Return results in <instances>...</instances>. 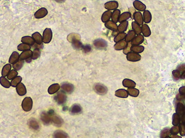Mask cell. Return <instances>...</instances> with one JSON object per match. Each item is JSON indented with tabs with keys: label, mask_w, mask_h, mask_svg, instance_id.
Segmentation results:
<instances>
[{
	"label": "cell",
	"mask_w": 185,
	"mask_h": 138,
	"mask_svg": "<svg viewBox=\"0 0 185 138\" xmlns=\"http://www.w3.org/2000/svg\"><path fill=\"white\" fill-rule=\"evenodd\" d=\"M75 35H73V34H71L69 35L68 37V41L71 39L70 42L72 43V46L77 50H80L82 48L83 45L81 43V42L80 41V38L78 34H74Z\"/></svg>",
	"instance_id": "1"
},
{
	"label": "cell",
	"mask_w": 185,
	"mask_h": 138,
	"mask_svg": "<svg viewBox=\"0 0 185 138\" xmlns=\"http://www.w3.org/2000/svg\"><path fill=\"white\" fill-rule=\"evenodd\" d=\"M176 111L181 118V123H185V107L182 102L176 103Z\"/></svg>",
	"instance_id": "2"
},
{
	"label": "cell",
	"mask_w": 185,
	"mask_h": 138,
	"mask_svg": "<svg viewBox=\"0 0 185 138\" xmlns=\"http://www.w3.org/2000/svg\"><path fill=\"white\" fill-rule=\"evenodd\" d=\"M33 101L32 98L27 97L24 98L22 103V108L25 112H29L32 108Z\"/></svg>",
	"instance_id": "3"
},
{
	"label": "cell",
	"mask_w": 185,
	"mask_h": 138,
	"mask_svg": "<svg viewBox=\"0 0 185 138\" xmlns=\"http://www.w3.org/2000/svg\"><path fill=\"white\" fill-rule=\"evenodd\" d=\"M54 99L58 105L64 104L67 100V96L65 92L63 91L58 92L54 97Z\"/></svg>",
	"instance_id": "4"
},
{
	"label": "cell",
	"mask_w": 185,
	"mask_h": 138,
	"mask_svg": "<svg viewBox=\"0 0 185 138\" xmlns=\"http://www.w3.org/2000/svg\"><path fill=\"white\" fill-rule=\"evenodd\" d=\"M52 38V32L50 28H46L43 32L42 40L45 44L51 42Z\"/></svg>",
	"instance_id": "5"
},
{
	"label": "cell",
	"mask_w": 185,
	"mask_h": 138,
	"mask_svg": "<svg viewBox=\"0 0 185 138\" xmlns=\"http://www.w3.org/2000/svg\"><path fill=\"white\" fill-rule=\"evenodd\" d=\"M93 45L98 49H103L107 48V42L103 39H97L94 41Z\"/></svg>",
	"instance_id": "6"
},
{
	"label": "cell",
	"mask_w": 185,
	"mask_h": 138,
	"mask_svg": "<svg viewBox=\"0 0 185 138\" xmlns=\"http://www.w3.org/2000/svg\"><path fill=\"white\" fill-rule=\"evenodd\" d=\"M127 60L132 62L139 61L141 59V56L139 54L135 53L133 52H129L127 54Z\"/></svg>",
	"instance_id": "7"
},
{
	"label": "cell",
	"mask_w": 185,
	"mask_h": 138,
	"mask_svg": "<svg viewBox=\"0 0 185 138\" xmlns=\"http://www.w3.org/2000/svg\"><path fill=\"white\" fill-rule=\"evenodd\" d=\"M94 90L98 94L101 95H105L107 92V87L105 86L101 85L100 84H97L95 85Z\"/></svg>",
	"instance_id": "8"
},
{
	"label": "cell",
	"mask_w": 185,
	"mask_h": 138,
	"mask_svg": "<svg viewBox=\"0 0 185 138\" xmlns=\"http://www.w3.org/2000/svg\"><path fill=\"white\" fill-rule=\"evenodd\" d=\"M48 14V11L46 8H41L38 11H36L34 13V17L37 19L43 18Z\"/></svg>",
	"instance_id": "9"
},
{
	"label": "cell",
	"mask_w": 185,
	"mask_h": 138,
	"mask_svg": "<svg viewBox=\"0 0 185 138\" xmlns=\"http://www.w3.org/2000/svg\"><path fill=\"white\" fill-rule=\"evenodd\" d=\"M61 88L64 92L70 94L74 91V86L70 83H64L61 85Z\"/></svg>",
	"instance_id": "10"
},
{
	"label": "cell",
	"mask_w": 185,
	"mask_h": 138,
	"mask_svg": "<svg viewBox=\"0 0 185 138\" xmlns=\"http://www.w3.org/2000/svg\"><path fill=\"white\" fill-rule=\"evenodd\" d=\"M119 7V3L116 1H112L106 2L105 4V8L109 11L114 10Z\"/></svg>",
	"instance_id": "11"
},
{
	"label": "cell",
	"mask_w": 185,
	"mask_h": 138,
	"mask_svg": "<svg viewBox=\"0 0 185 138\" xmlns=\"http://www.w3.org/2000/svg\"><path fill=\"white\" fill-rule=\"evenodd\" d=\"M51 115L48 113L42 112L41 115V119L45 125H48L51 122Z\"/></svg>",
	"instance_id": "12"
},
{
	"label": "cell",
	"mask_w": 185,
	"mask_h": 138,
	"mask_svg": "<svg viewBox=\"0 0 185 138\" xmlns=\"http://www.w3.org/2000/svg\"><path fill=\"white\" fill-rule=\"evenodd\" d=\"M51 122L57 127H61L63 124V120L54 113L51 115Z\"/></svg>",
	"instance_id": "13"
},
{
	"label": "cell",
	"mask_w": 185,
	"mask_h": 138,
	"mask_svg": "<svg viewBox=\"0 0 185 138\" xmlns=\"http://www.w3.org/2000/svg\"><path fill=\"white\" fill-rule=\"evenodd\" d=\"M133 5L135 9H136L138 11H144L146 9V5L139 0L134 1Z\"/></svg>",
	"instance_id": "14"
},
{
	"label": "cell",
	"mask_w": 185,
	"mask_h": 138,
	"mask_svg": "<svg viewBox=\"0 0 185 138\" xmlns=\"http://www.w3.org/2000/svg\"><path fill=\"white\" fill-rule=\"evenodd\" d=\"M144 37L141 34H139L131 41V45H140L144 41Z\"/></svg>",
	"instance_id": "15"
},
{
	"label": "cell",
	"mask_w": 185,
	"mask_h": 138,
	"mask_svg": "<svg viewBox=\"0 0 185 138\" xmlns=\"http://www.w3.org/2000/svg\"><path fill=\"white\" fill-rule=\"evenodd\" d=\"M16 91L19 95L20 96H24L26 94L27 90L25 86L22 83H20L16 86Z\"/></svg>",
	"instance_id": "16"
},
{
	"label": "cell",
	"mask_w": 185,
	"mask_h": 138,
	"mask_svg": "<svg viewBox=\"0 0 185 138\" xmlns=\"http://www.w3.org/2000/svg\"><path fill=\"white\" fill-rule=\"evenodd\" d=\"M133 19L135 20V22H136L139 25L142 26L143 24V17L142 14L140 12H136L134 13L133 15Z\"/></svg>",
	"instance_id": "17"
},
{
	"label": "cell",
	"mask_w": 185,
	"mask_h": 138,
	"mask_svg": "<svg viewBox=\"0 0 185 138\" xmlns=\"http://www.w3.org/2000/svg\"><path fill=\"white\" fill-rule=\"evenodd\" d=\"M105 26L107 29L112 31L113 32H115L117 31L118 26L117 25L116 23H114L113 22H112V21H109L105 23Z\"/></svg>",
	"instance_id": "18"
},
{
	"label": "cell",
	"mask_w": 185,
	"mask_h": 138,
	"mask_svg": "<svg viewBox=\"0 0 185 138\" xmlns=\"http://www.w3.org/2000/svg\"><path fill=\"white\" fill-rule=\"evenodd\" d=\"M141 32L143 34V36L145 37H149L151 34L150 27L146 24H143L142 25Z\"/></svg>",
	"instance_id": "19"
},
{
	"label": "cell",
	"mask_w": 185,
	"mask_h": 138,
	"mask_svg": "<svg viewBox=\"0 0 185 138\" xmlns=\"http://www.w3.org/2000/svg\"><path fill=\"white\" fill-rule=\"evenodd\" d=\"M32 37L35 43L39 44V45H41L42 44V42H43L42 37L41 36V35L40 34V33H38V32L34 33L32 35Z\"/></svg>",
	"instance_id": "20"
},
{
	"label": "cell",
	"mask_w": 185,
	"mask_h": 138,
	"mask_svg": "<svg viewBox=\"0 0 185 138\" xmlns=\"http://www.w3.org/2000/svg\"><path fill=\"white\" fill-rule=\"evenodd\" d=\"M54 138H69V136L64 131L58 130L54 131Z\"/></svg>",
	"instance_id": "21"
},
{
	"label": "cell",
	"mask_w": 185,
	"mask_h": 138,
	"mask_svg": "<svg viewBox=\"0 0 185 138\" xmlns=\"http://www.w3.org/2000/svg\"><path fill=\"white\" fill-rule=\"evenodd\" d=\"M20 60V55L17 52H13L9 59V63L14 64Z\"/></svg>",
	"instance_id": "22"
},
{
	"label": "cell",
	"mask_w": 185,
	"mask_h": 138,
	"mask_svg": "<svg viewBox=\"0 0 185 138\" xmlns=\"http://www.w3.org/2000/svg\"><path fill=\"white\" fill-rule=\"evenodd\" d=\"M60 88V86L58 84H54L51 85L48 89V92L50 95H53L56 94L57 92L59 91Z\"/></svg>",
	"instance_id": "23"
},
{
	"label": "cell",
	"mask_w": 185,
	"mask_h": 138,
	"mask_svg": "<svg viewBox=\"0 0 185 138\" xmlns=\"http://www.w3.org/2000/svg\"><path fill=\"white\" fill-rule=\"evenodd\" d=\"M185 73H181L178 69L174 70L172 71V75H173L174 78L175 80H178L180 78L184 79L185 78Z\"/></svg>",
	"instance_id": "24"
},
{
	"label": "cell",
	"mask_w": 185,
	"mask_h": 138,
	"mask_svg": "<svg viewBox=\"0 0 185 138\" xmlns=\"http://www.w3.org/2000/svg\"><path fill=\"white\" fill-rule=\"evenodd\" d=\"M122 85L124 87L129 88H135L136 84V82H134L133 81L128 78H125L122 81Z\"/></svg>",
	"instance_id": "25"
},
{
	"label": "cell",
	"mask_w": 185,
	"mask_h": 138,
	"mask_svg": "<svg viewBox=\"0 0 185 138\" xmlns=\"http://www.w3.org/2000/svg\"><path fill=\"white\" fill-rule=\"evenodd\" d=\"M127 45V43L125 41H121L119 42L116 43L115 45H114V48L116 50H121L122 49H124Z\"/></svg>",
	"instance_id": "26"
},
{
	"label": "cell",
	"mask_w": 185,
	"mask_h": 138,
	"mask_svg": "<svg viewBox=\"0 0 185 138\" xmlns=\"http://www.w3.org/2000/svg\"><path fill=\"white\" fill-rule=\"evenodd\" d=\"M32 55V52L30 50L24 51L20 55V60H27L28 59L31 58Z\"/></svg>",
	"instance_id": "27"
},
{
	"label": "cell",
	"mask_w": 185,
	"mask_h": 138,
	"mask_svg": "<svg viewBox=\"0 0 185 138\" xmlns=\"http://www.w3.org/2000/svg\"><path fill=\"white\" fill-rule=\"evenodd\" d=\"M115 96L120 98H126L128 97L129 94L126 90L123 89H119L115 92Z\"/></svg>",
	"instance_id": "28"
},
{
	"label": "cell",
	"mask_w": 185,
	"mask_h": 138,
	"mask_svg": "<svg viewBox=\"0 0 185 138\" xmlns=\"http://www.w3.org/2000/svg\"><path fill=\"white\" fill-rule=\"evenodd\" d=\"M128 25H129V22L127 21L120 23L119 26H118L117 27V31H119V33H124L127 30Z\"/></svg>",
	"instance_id": "29"
},
{
	"label": "cell",
	"mask_w": 185,
	"mask_h": 138,
	"mask_svg": "<svg viewBox=\"0 0 185 138\" xmlns=\"http://www.w3.org/2000/svg\"><path fill=\"white\" fill-rule=\"evenodd\" d=\"M143 22L146 23H149L152 20V15L151 12L148 10H145L143 12Z\"/></svg>",
	"instance_id": "30"
},
{
	"label": "cell",
	"mask_w": 185,
	"mask_h": 138,
	"mask_svg": "<svg viewBox=\"0 0 185 138\" xmlns=\"http://www.w3.org/2000/svg\"><path fill=\"white\" fill-rule=\"evenodd\" d=\"M21 42L22 43H25L26 44H28L30 46H32L34 44V41L33 40L32 37L30 36H25L21 38Z\"/></svg>",
	"instance_id": "31"
},
{
	"label": "cell",
	"mask_w": 185,
	"mask_h": 138,
	"mask_svg": "<svg viewBox=\"0 0 185 138\" xmlns=\"http://www.w3.org/2000/svg\"><path fill=\"white\" fill-rule=\"evenodd\" d=\"M145 50L144 46L142 45H132L131 50L135 53L140 54L142 53Z\"/></svg>",
	"instance_id": "32"
},
{
	"label": "cell",
	"mask_w": 185,
	"mask_h": 138,
	"mask_svg": "<svg viewBox=\"0 0 185 138\" xmlns=\"http://www.w3.org/2000/svg\"><path fill=\"white\" fill-rule=\"evenodd\" d=\"M120 13L121 12L120 10H117V9L112 13V16H111L112 21L113 22L115 23H117L118 22L120 16Z\"/></svg>",
	"instance_id": "33"
},
{
	"label": "cell",
	"mask_w": 185,
	"mask_h": 138,
	"mask_svg": "<svg viewBox=\"0 0 185 138\" xmlns=\"http://www.w3.org/2000/svg\"><path fill=\"white\" fill-rule=\"evenodd\" d=\"M112 12L110 11H105L102 15L101 20L103 23H106L109 21L111 18Z\"/></svg>",
	"instance_id": "34"
},
{
	"label": "cell",
	"mask_w": 185,
	"mask_h": 138,
	"mask_svg": "<svg viewBox=\"0 0 185 138\" xmlns=\"http://www.w3.org/2000/svg\"><path fill=\"white\" fill-rule=\"evenodd\" d=\"M131 14L130 12H124L120 15L118 22L121 23L122 22L125 21L129 20L131 17Z\"/></svg>",
	"instance_id": "35"
},
{
	"label": "cell",
	"mask_w": 185,
	"mask_h": 138,
	"mask_svg": "<svg viewBox=\"0 0 185 138\" xmlns=\"http://www.w3.org/2000/svg\"><path fill=\"white\" fill-rule=\"evenodd\" d=\"M29 124L30 127L31 128V129H32L33 130H37L40 128L38 123L37 122V120L36 119H34L33 118H32L30 120Z\"/></svg>",
	"instance_id": "36"
},
{
	"label": "cell",
	"mask_w": 185,
	"mask_h": 138,
	"mask_svg": "<svg viewBox=\"0 0 185 138\" xmlns=\"http://www.w3.org/2000/svg\"><path fill=\"white\" fill-rule=\"evenodd\" d=\"M0 84L3 87L9 88L11 86V82L4 76H1L0 77Z\"/></svg>",
	"instance_id": "37"
},
{
	"label": "cell",
	"mask_w": 185,
	"mask_h": 138,
	"mask_svg": "<svg viewBox=\"0 0 185 138\" xmlns=\"http://www.w3.org/2000/svg\"><path fill=\"white\" fill-rule=\"evenodd\" d=\"M82 112V108L78 105H74L71 107V113L72 114H77Z\"/></svg>",
	"instance_id": "38"
},
{
	"label": "cell",
	"mask_w": 185,
	"mask_h": 138,
	"mask_svg": "<svg viewBox=\"0 0 185 138\" xmlns=\"http://www.w3.org/2000/svg\"><path fill=\"white\" fill-rule=\"evenodd\" d=\"M132 27L133 29V31L136 33V34H141V27L140 25H139L136 22H133L132 23Z\"/></svg>",
	"instance_id": "39"
},
{
	"label": "cell",
	"mask_w": 185,
	"mask_h": 138,
	"mask_svg": "<svg viewBox=\"0 0 185 138\" xmlns=\"http://www.w3.org/2000/svg\"><path fill=\"white\" fill-rule=\"evenodd\" d=\"M136 37V33L133 31H130L127 34H126V36L125 37V41L127 43L131 42L134 38Z\"/></svg>",
	"instance_id": "40"
},
{
	"label": "cell",
	"mask_w": 185,
	"mask_h": 138,
	"mask_svg": "<svg viewBox=\"0 0 185 138\" xmlns=\"http://www.w3.org/2000/svg\"><path fill=\"white\" fill-rule=\"evenodd\" d=\"M127 91L128 92V94L130 96L134 97H137L139 95V94H140L139 90L136 88H129Z\"/></svg>",
	"instance_id": "41"
},
{
	"label": "cell",
	"mask_w": 185,
	"mask_h": 138,
	"mask_svg": "<svg viewBox=\"0 0 185 138\" xmlns=\"http://www.w3.org/2000/svg\"><path fill=\"white\" fill-rule=\"evenodd\" d=\"M181 123V118L179 115L175 113L172 116V124L174 126H178Z\"/></svg>",
	"instance_id": "42"
},
{
	"label": "cell",
	"mask_w": 185,
	"mask_h": 138,
	"mask_svg": "<svg viewBox=\"0 0 185 138\" xmlns=\"http://www.w3.org/2000/svg\"><path fill=\"white\" fill-rule=\"evenodd\" d=\"M11 69V65L10 64H7L5 65L2 70V76H7V75L10 73Z\"/></svg>",
	"instance_id": "43"
},
{
	"label": "cell",
	"mask_w": 185,
	"mask_h": 138,
	"mask_svg": "<svg viewBox=\"0 0 185 138\" xmlns=\"http://www.w3.org/2000/svg\"><path fill=\"white\" fill-rule=\"evenodd\" d=\"M22 81V77L20 76H16L12 80L11 82V86L13 87H16L17 85H19L20 83H21Z\"/></svg>",
	"instance_id": "44"
},
{
	"label": "cell",
	"mask_w": 185,
	"mask_h": 138,
	"mask_svg": "<svg viewBox=\"0 0 185 138\" xmlns=\"http://www.w3.org/2000/svg\"><path fill=\"white\" fill-rule=\"evenodd\" d=\"M31 48V47L30 45H29L28 44H25V43L20 44L17 46V49L19 51L24 52V51L30 50Z\"/></svg>",
	"instance_id": "45"
},
{
	"label": "cell",
	"mask_w": 185,
	"mask_h": 138,
	"mask_svg": "<svg viewBox=\"0 0 185 138\" xmlns=\"http://www.w3.org/2000/svg\"><path fill=\"white\" fill-rule=\"evenodd\" d=\"M170 129L168 128H166L163 129L160 133V138H166L169 137L170 135Z\"/></svg>",
	"instance_id": "46"
},
{
	"label": "cell",
	"mask_w": 185,
	"mask_h": 138,
	"mask_svg": "<svg viewBox=\"0 0 185 138\" xmlns=\"http://www.w3.org/2000/svg\"><path fill=\"white\" fill-rule=\"evenodd\" d=\"M23 64H24V61L21 60H19L16 63L13 64L12 67L15 70L18 71V70H20L22 68Z\"/></svg>",
	"instance_id": "47"
},
{
	"label": "cell",
	"mask_w": 185,
	"mask_h": 138,
	"mask_svg": "<svg viewBox=\"0 0 185 138\" xmlns=\"http://www.w3.org/2000/svg\"><path fill=\"white\" fill-rule=\"evenodd\" d=\"M126 36V34L125 33H119L114 38V42L115 43L119 42L123 40Z\"/></svg>",
	"instance_id": "48"
},
{
	"label": "cell",
	"mask_w": 185,
	"mask_h": 138,
	"mask_svg": "<svg viewBox=\"0 0 185 138\" xmlns=\"http://www.w3.org/2000/svg\"><path fill=\"white\" fill-rule=\"evenodd\" d=\"M41 55V51L40 49H34L32 52V55L31 56V59L32 60L37 59Z\"/></svg>",
	"instance_id": "49"
},
{
	"label": "cell",
	"mask_w": 185,
	"mask_h": 138,
	"mask_svg": "<svg viewBox=\"0 0 185 138\" xmlns=\"http://www.w3.org/2000/svg\"><path fill=\"white\" fill-rule=\"evenodd\" d=\"M18 75V73L15 70H12L10 71L9 74L7 75V78L9 80H12L15 77H16Z\"/></svg>",
	"instance_id": "50"
},
{
	"label": "cell",
	"mask_w": 185,
	"mask_h": 138,
	"mask_svg": "<svg viewBox=\"0 0 185 138\" xmlns=\"http://www.w3.org/2000/svg\"><path fill=\"white\" fill-rule=\"evenodd\" d=\"M179 132L181 136L185 135V123H181L179 124Z\"/></svg>",
	"instance_id": "51"
},
{
	"label": "cell",
	"mask_w": 185,
	"mask_h": 138,
	"mask_svg": "<svg viewBox=\"0 0 185 138\" xmlns=\"http://www.w3.org/2000/svg\"><path fill=\"white\" fill-rule=\"evenodd\" d=\"M179 133V128L178 126H174L170 129V134L172 135H177Z\"/></svg>",
	"instance_id": "52"
},
{
	"label": "cell",
	"mask_w": 185,
	"mask_h": 138,
	"mask_svg": "<svg viewBox=\"0 0 185 138\" xmlns=\"http://www.w3.org/2000/svg\"><path fill=\"white\" fill-rule=\"evenodd\" d=\"M176 102H181L185 101V96L181 95L180 94L177 95L176 97Z\"/></svg>",
	"instance_id": "53"
},
{
	"label": "cell",
	"mask_w": 185,
	"mask_h": 138,
	"mask_svg": "<svg viewBox=\"0 0 185 138\" xmlns=\"http://www.w3.org/2000/svg\"><path fill=\"white\" fill-rule=\"evenodd\" d=\"M131 44L130 43H127V45L126 46V47L123 49V53L125 54H127L129 53V52H130L131 51Z\"/></svg>",
	"instance_id": "54"
},
{
	"label": "cell",
	"mask_w": 185,
	"mask_h": 138,
	"mask_svg": "<svg viewBox=\"0 0 185 138\" xmlns=\"http://www.w3.org/2000/svg\"><path fill=\"white\" fill-rule=\"evenodd\" d=\"M84 50V52L86 53H88V52H90L91 50V47L90 45H83L82 46V48Z\"/></svg>",
	"instance_id": "55"
},
{
	"label": "cell",
	"mask_w": 185,
	"mask_h": 138,
	"mask_svg": "<svg viewBox=\"0 0 185 138\" xmlns=\"http://www.w3.org/2000/svg\"><path fill=\"white\" fill-rule=\"evenodd\" d=\"M44 47L42 44H41V45H39V44H37L36 43H34V44H33L32 45V48L34 49H42V48Z\"/></svg>",
	"instance_id": "56"
},
{
	"label": "cell",
	"mask_w": 185,
	"mask_h": 138,
	"mask_svg": "<svg viewBox=\"0 0 185 138\" xmlns=\"http://www.w3.org/2000/svg\"><path fill=\"white\" fill-rule=\"evenodd\" d=\"M179 94L185 96V86H182L181 88H180L179 89Z\"/></svg>",
	"instance_id": "57"
},
{
	"label": "cell",
	"mask_w": 185,
	"mask_h": 138,
	"mask_svg": "<svg viewBox=\"0 0 185 138\" xmlns=\"http://www.w3.org/2000/svg\"><path fill=\"white\" fill-rule=\"evenodd\" d=\"M171 138H182L180 136H178L177 135H172Z\"/></svg>",
	"instance_id": "58"
},
{
	"label": "cell",
	"mask_w": 185,
	"mask_h": 138,
	"mask_svg": "<svg viewBox=\"0 0 185 138\" xmlns=\"http://www.w3.org/2000/svg\"><path fill=\"white\" fill-rule=\"evenodd\" d=\"M55 1H56L57 2H59V3H61V2H63L65 0H54Z\"/></svg>",
	"instance_id": "59"
},
{
	"label": "cell",
	"mask_w": 185,
	"mask_h": 138,
	"mask_svg": "<svg viewBox=\"0 0 185 138\" xmlns=\"http://www.w3.org/2000/svg\"><path fill=\"white\" fill-rule=\"evenodd\" d=\"M170 138V137H167V138Z\"/></svg>",
	"instance_id": "60"
}]
</instances>
